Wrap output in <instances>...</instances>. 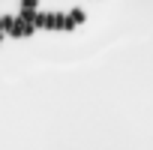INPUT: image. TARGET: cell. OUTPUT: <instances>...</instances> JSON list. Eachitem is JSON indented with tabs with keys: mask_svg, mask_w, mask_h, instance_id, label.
Segmentation results:
<instances>
[{
	"mask_svg": "<svg viewBox=\"0 0 153 150\" xmlns=\"http://www.w3.org/2000/svg\"><path fill=\"white\" fill-rule=\"evenodd\" d=\"M69 21H72V24H81V21H84V12H81V9H72Z\"/></svg>",
	"mask_w": 153,
	"mask_h": 150,
	"instance_id": "cell-1",
	"label": "cell"
},
{
	"mask_svg": "<svg viewBox=\"0 0 153 150\" xmlns=\"http://www.w3.org/2000/svg\"><path fill=\"white\" fill-rule=\"evenodd\" d=\"M0 42H3V30H0Z\"/></svg>",
	"mask_w": 153,
	"mask_h": 150,
	"instance_id": "cell-2",
	"label": "cell"
}]
</instances>
